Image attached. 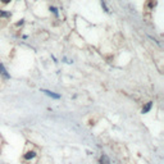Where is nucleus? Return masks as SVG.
Masks as SVG:
<instances>
[{"label": "nucleus", "instance_id": "obj_1", "mask_svg": "<svg viewBox=\"0 0 164 164\" xmlns=\"http://www.w3.org/2000/svg\"><path fill=\"white\" fill-rule=\"evenodd\" d=\"M0 75H1L3 77H4L5 80H9V78H10V76H9V73L6 72L5 67L3 66V64H0Z\"/></svg>", "mask_w": 164, "mask_h": 164}, {"label": "nucleus", "instance_id": "obj_2", "mask_svg": "<svg viewBox=\"0 0 164 164\" xmlns=\"http://www.w3.org/2000/svg\"><path fill=\"white\" fill-rule=\"evenodd\" d=\"M43 92H45L47 96H50V98H53V99H60V95H58L55 94V92H53V91H49V90H41Z\"/></svg>", "mask_w": 164, "mask_h": 164}, {"label": "nucleus", "instance_id": "obj_3", "mask_svg": "<svg viewBox=\"0 0 164 164\" xmlns=\"http://www.w3.org/2000/svg\"><path fill=\"white\" fill-rule=\"evenodd\" d=\"M100 164H110V160H109V158H108L107 155H101Z\"/></svg>", "mask_w": 164, "mask_h": 164}, {"label": "nucleus", "instance_id": "obj_4", "mask_svg": "<svg viewBox=\"0 0 164 164\" xmlns=\"http://www.w3.org/2000/svg\"><path fill=\"white\" fill-rule=\"evenodd\" d=\"M36 156V153L35 151H30V153H27L24 155V159H32V158H35Z\"/></svg>", "mask_w": 164, "mask_h": 164}, {"label": "nucleus", "instance_id": "obj_5", "mask_svg": "<svg viewBox=\"0 0 164 164\" xmlns=\"http://www.w3.org/2000/svg\"><path fill=\"white\" fill-rule=\"evenodd\" d=\"M151 105H153V103H147L145 107H144V109H142V113H147V112L151 109Z\"/></svg>", "mask_w": 164, "mask_h": 164}, {"label": "nucleus", "instance_id": "obj_6", "mask_svg": "<svg viewBox=\"0 0 164 164\" xmlns=\"http://www.w3.org/2000/svg\"><path fill=\"white\" fill-rule=\"evenodd\" d=\"M0 17H5V18H8V17H10V13H8V12H3V10H0Z\"/></svg>", "mask_w": 164, "mask_h": 164}, {"label": "nucleus", "instance_id": "obj_7", "mask_svg": "<svg viewBox=\"0 0 164 164\" xmlns=\"http://www.w3.org/2000/svg\"><path fill=\"white\" fill-rule=\"evenodd\" d=\"M101 6H103V9H104L105 12H107V13H109V8L107 6V4H105V1H104V0H101Z\"/></svg>", "mask_w": 164, "mask_h": 164}, {"label": "nucleus", "instance_id": "obj_8", "mask_svg": "<svg viewBox=\"0 0 164 164\" xmlns=\"http://www.w3.org/2000/svg\"><path fill=\"white\" fill-rule=\"evenodd\" d=\"M50 10L53 12L55 15H58V9H57V8H54V6H50Z\"/></svg>", "mask_w": 164, "mask_h": 164}, {"label": "nucleus", "instance_id": "obj_9", "mask_svg": "<svg viewBox=\"0 0 164 164\" xmlns=\"http://www.w3.org/2000/svg\"><path fill=\"white\" fill-rule=\"evenodd\" d=\"M10 0H3V3H9Z\"/></svg>", "mask_w": 164, "mask_h": 164}]
</instances>
